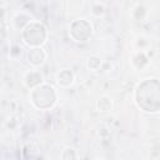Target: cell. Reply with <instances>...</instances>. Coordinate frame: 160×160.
<instances>
[{"instance_id": "obj_1", "label": "cell", "mask_w": 160, "mask_h": 160, "mask_svg": "<svg viewBox=\"0 0 160 160\" xmlns=\"http://www.w3.org/2000/svg\"><path fill=\"white\" fill-rule=\"evenodd\" d=\"M74 81V75L69 69H64L62 71H60L58 74V82L61 86H68L70 84H72Z\"/></svg>"}]
</instances>
